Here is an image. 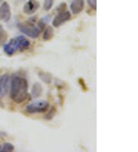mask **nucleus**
<instances>
[{"label": "nucleus", "mask_w": 138, "mask_h": 152, "mask_svg": "<svg viewBox=\"0 0 138 152\" xmlns=\"http://www.w3.org/2000/svg\"><path fill=\"white\" fill-rule=\"evenodd\" d=\"M40 5L39 2L36 0H28L26 4H25L23 10L24 12L28 14V15H31L35 13L38 10Z\"/></svg>", "instance_id": "6e6552de"}, {"label": "nucleus", "mask_w": 138, "mask_h": 152, "mask_svg": "<svg viewBox=\"0 0 138 152\" xmlns=\"http://www.w3.org/2000/svg\"><path fill=\"white\" fill-rule=\"evenodd\" d=\"M8 34L5 30H0V45H2L7 40Z\"/></svg>", "instance_id": "2eb2a0df"}, {"label": "nucleus", "mask_w": 138, "mask_h": 152, "mask_svg": "<svg viewBox=\"0 0 138 152\" xmlns=\"http://www.w3.org/2000/svg\"><path fill=\"white\" fill-rule=\"evenodd\" d=\"M49 19H50L49 15H47V16L44 17V18H42V19H40V20H39V25H38L39 28H40L41 30H42L43 28H45V25L48 22Z\"/></svg>", "instance_id": "4468645a"}, {"label": "nucleus", "mask_w": 138, "mask_h": 152, "mask_svg": "<svg viewBox=\"0 0 138 152\" xmlns=\"http://www.w3.org/2000/svg\"><path fill=\"white\" fill-rule=\"evenodd\" d=\"M55 0H44V9L46 11H48L52 9Z\"/></svg>", "instance_id": "dca6fc26"}, {"label": "nucleus", "mask_w": 138, "mask_h": 152, "mask_svg": "<svg viewBox=\"0 0 138 152\" xmlns=\"http://www.w3.org/2000/svg\"><path fill=\"white\" fill-rule=\"evenodd\" d=\"M55 114H56V109H55V107H52V108H51V111L45 115V118L47 119V120H51V119L53 118L54 116L55 115Z\"/></svg>", "instance_id": "a211bd4d"}, {"label": "nucleus", "mask_w": 138, "mask_h": 152, "mask_svg": "<svg viewBox=\"0 0 138 152\" xmlns=\"http://www.w3.org/2000/svg\"><path fill=\"white\" fill-rule=\"evenodd\" d=\"M85 6V2L84 0H73L71 3V10L74 15H77L81 12Z\"/></svg>", "instance_id": "1a4fd4ad"}, {"label": "nucleus", "mask_w": 138, "mask_h": 152, "mask_svg": "<svg viewBox=\"0 0 138 152\" xmlns=\"http://www.w3.org/2000/svg\"><path fill=\"white\" fill-rule=\"evenodd\" d=\"M78 84H79V86H81V89H82L83 91H85V92L88 91V86H87L86 82H85V81L82 78H80L79 79H78Z\"/></svg>", "instance_id": "f3484780"}, {"label": "nucleus", "mask_w": 138, "mask_h": 152, "mask_svg": "<svg viewBox=\"0 0 138 152\" xmlns=\"http://www.w3.org/2000/svg\"><path fill=\"white\" fill-rule=\"evenodd\" d=\"M3 49L4 52H6L8 56H12V55L15 54L17 51L22 52L20 43H19V41H18V37L11 39L7 44L4 45Z\"/></svg>", "instance_id": "20e7f679"}, {"label": "nucleus", "mask_w": 138, "mask_h": 152, "mask_svg": "<svg viewBox=\"0 0 138 152\" xmlns=\"http://www.w3.org/2000/svg\"><path fill=\"white\" fill-rule=\"evenodd\" d=\"M54 28L51 26H48L47 28L45 29L44 34H43V39L44 41H49L52 38L54 37Z\"/></svg>", "instance_id": "9b49d317"}, {"label": "nucleus", "mask_w": 138, "mask_h": 152, "mask_svg": "<svg viewBox=\"0 0 138 152\" xmlns=\"http://www.w3.org/2000/svg\"><path fill=\"white\" fill-rule=\"evenodd\" d=\"M2 0H0V3H2Z\"/></svg>", "instance_id": "412c9836"}, {"label": "nucleus", "mask_w": 138, "mask_h": 152, "mask_svg": "<svg viewBox=\"0 0 138 152\" xmlns=\"http://www.w3.org/2000/svg\"><path fill=\"white\" fill-rule=\"evenodd\" d=\"M39 76L40 77V78L42 80L43 82L46 84H50L52 82V75L49 74V73H47L45 72H42L40 71L39 73Z\"/></svg>", "instance_id": "f8f14e48"}, {"label": "nucleus", "mask_w": 138, "mask_h": 152, "mask_svg": "<svg viewBox=\"0 0 138 152\" xmlns=\"http://www.w3.org/2000/svg\"><path fill=\"white\" fill-rule=\"evenodd\" d=\"M18 29L25 35H28V37L32 39H36L39 36L42 30L39 28V26H36L35 24L29 22H20L18 24Z\"/></svg>", "instance_id": "f03ea898"}, {"label": "nucleus", "mask_w": 138, "mask_h": 152, "mask_svg": "<svg viewBox=\"0 0 138 152\" xmlns=\"http://www.w3.org/2000/svg\"><path fill=\"white\" fill-rule=\"evenodd\" d=\"M12 12L10 6L8 2H2L0 6V20L5 22H9L11 18Z\"/></svg>", "instance_id": "423d86ee"}, {"label": "nucleus", "mask_w": 138, "mask_h": 152, "mask_svg": "<svg viewBox=\"0 0 138 152\" xmlns=\"http://www.w3.org/2000/svg\"><path fill=\"white\" fill-rule=\"evenodd\" d=\"M87 1H88V3L92 10H96V9H97V0H87Z\"/></svg>", "instance_id": "aec40b11"}, {"label": "nucleus", "mask_w": 138, "mask_h": 152, "mask_svg": "<svg viewBox=\"0 0 138 152\" xmlns=\"http://www.w3.org/2000/svg\"><path fill=\"white\" fill-rule=\"evenodd\" d=\"M49 108V104L45 100H39L34 102L26 107V111L29 114L43 113Z\"/></svg>", "instance_id": "7ed1b4c3"}, {"label": "nucleus", "mask_w": 138, "mask_h": 152, "mask_svg": "<svg viewBox=\"0 0 138 152\" xmlns=\"http://www.w3.org/2000/svg\"><path fill=\"white\" fill-rule=\"evenodd\" d=\"M10 78L8 74H4L0 77V99L6 95L9 88Z\"/></svg>", "instance_id": "0eeeda50"}, {"label": "nucleus", "mask_w": 138, "mask_h": 152, "mask_svg": "<svg viewBox=\"0 0 138 152\" xmlns=\"http://www.w3.org/2000/svg\"><path fill=\"white\" fill-rule=\"evenodd\" d=\"M70 19L71 13L68 11L58 12V14L54 18L53 21H52V26L55 27V28H58V27L61 26L62 24H64L65 22L70 20Z\"/></svg>", "instance_id": "39448f33"}, {"label": "nucleus", "mask_w": 138, "mask_h": 152, "mask_svg": "<svg viewBox=\"0 0 138 152\" xmlns=\"http://www.w3.org/2000/svg\"><path fill=\"white\" fill-rule=\"evenodd\" d=\"M43 91V87L39 82H35L32 86L31 88V95L34 98H38V97L41 96L42 94Z\"/></svg>", "instance_id": "9d476101"}, {"label": "nucleus", "mask_w": 138, "mask_h": 152, "mask_svg": "<svg viewBox=\"0 0 138 152\" xmlns=\"http://www.w3.org/2000/svg\"><path fill=\"white\" fill-rule=\"evenodd\" d=\"M10 96L17 104L22 103L28 96V82L23 77L13 75L11 78Z\"/></svg>", "instance_id": "f257e3e1"}, {"label": "nucleus", "mask_w": 138, "mask_h": 152, "mask_svg": "<svg viewBox=\"0 0 138 152\" xmlns=\"http://www.w3.org/2000/svg\"><path fill=\"white\" fill-rule=\"evenodd\" d=\"M1 146H2V145H1V144H0V148H1Z\"/></svg>", "instance_id": "4be33fe9"}, {"label": "nucleus", "mask_w": 138, "mask_h": 152, "mask_svg": "<svg viewBox=\"0 0 138 152\" xmlns=\"http://www.w3.org/2000/svg\"><path fill=\"white\" fill-rule=\"evenodd\" d=\"M67 10V5L65 2H62L57 7L56 10H57L58 12H64V11H66Z\"/></svg>", "instance_id": "6ab92c4d"}, {"label": "nucleus", "mask_w": 138, "mask_h": 152, "mask_svg": "<svg viewBox=\"0 0 138 152\" xmlns=\"http://www.w3.org/2000/svg\"><path fill=\"white\" fill-rule=\"evenodd\" d=\"M14 149H15V148H14L12 144H11V143H5V144L2 145V146H1L0 151L12 152V151H14Z\"/></svg>", "instance_id": "ddd939ff"}]
</instances>
